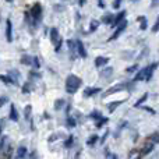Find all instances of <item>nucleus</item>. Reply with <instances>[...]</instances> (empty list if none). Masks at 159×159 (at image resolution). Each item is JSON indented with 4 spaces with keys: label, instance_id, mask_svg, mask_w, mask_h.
I'll list each match as a JSON object with an SVG mask.
<instances>
[{
    "label": "nucleus",
    "instance_id": "1",
    "mask_svg": "<svg viewBox=\"0 0 159 159\" xmlns=\"http://www.w3.org/2000/svg\"><path fill=\"white\" fill-rule=\"evenodd\" d=\"M158 66H159V63H154V64H149V66L144 67L143 70H140V71L135 74L134 81H149V80L152 78V75H154V71L157 70Z\"/></svg>",
    "mask_w": 159,
    "mask_h": 159
},
{
    "label": "nucleus",
    "instance_id": "2",
    "mask_svg": "<svg viewBox=\"0 0 159 159\" xmlns=\"http://www.w3.org/2000/svg\"><path fill=\"white\" fill-rule=\"evenodd\" d=\"M82 85V80L74 74H70L66 78V91L69 93H75Z\"/></svg>",
    "mask_w": 159,
    "mask_h": 159
},
{
    "label": "nucleus",
    "instance_id": "3",
    "mask_svg": "<svg viewBox=\"0 0 159 159\" xmlns=\"http://www.w3.org/2000/svg\"><path fill=\"white\" fill-rule=\"evenodd\" d=\"M50 41H52V43L55 45V50L59 52L61 48V43H63V39H61L60 34H59V31L56 30V28H52V30H50Z\"/></svg>",
    "mask_w": 159,
    "mask_h": 159
},
{
    "label": "nucleus",
    "instance_id": "4",
    "mask_svg": "<svg viewBox=\"0 0 159 159\" xmlns=\"http://www.w3.org/2000/svg\"><path fill=\"white\" fill-rule=\"evenodd\" d=\"M30 14H31V17H32V20H34V24H36V22L41 20V17H42V6L39 4V3H35V4L31 7Z\"/></svg>",
    "mask_w": 159,
    "mask_h": 159
},
{
    "label": "nucleus",
    "instance_id": "5",
    "mask_svg": "<svg viewBox=\"0 0 159 159\" xmlns=\"http://www.w3.org/2000/svg\"><path fill=\"white\" fill-rule=\"evenodd\" d=\"M126 28H127V21H126V20H123V21L117 25V28H116V31L113 32V35L109 38V41H115L116 38H119V36H120V34H123Z\"/></svg>",
    "mask_w": 159,
    "mask_h": 159
},
{
    "label": "nucleus",
    "instance_id": "6",
    "mask_svg": "<svg viewBox=\"0 0 159 159\" xmlns=\"http://www.w3.org/2000/svg\"><path fill=\"white\" fill-rule=\"evenodd\" d=\"M127 85H129V84H117V85H115V87L109 88V89L103 93V96H109V95H112V93H115V92H119V91L127 89Z\"/></svg>",
    "mask_w": 159,
    "mask_h": 159
},
{
    "label": "nucleus",
    "instance_id": "7",
    "mask_svg": "<svg viewBox=\"0 0 159 159\" xmlns=\"http://www.w3.org/2000/svg\"><path fill=\"white\" fill-rule=\"evenodd\" d=\"M6 39L7 42H13V24L10 20H6Z\"/></svg>",
    "mask_w": 159,
    "mask_h": 159
},
{
    "label": "nucleus",
    "instance_id": "8",
    "mask_svg": "<svg viewBox=\"0 0 159 159\" xmlns=\"http://www.w3.org/2000/svg\"><path fill=\"white\" fill-rule=\"evenodd\" d=\"M75 46H77V53H78V56L80 57H82V59H85L87 57V50H85V46H84V43H82L81 41H75Z\"/></svg>",
    "mask_w": 159,
    "mask_h": 159
},
{
    "label": "nucleus",
    "instance_id": "9",
    "mask_svg": "<svg viewBox=\"0 0 159 159\" xmlns=\"http://www.w3.org/2000/svg\"><path fill=\"white\" fill-rule=\"evenodd\" d=\"M101 92V88H92V87H87L84 89V96L85 98H91V96L96 95V93Z\"/></svg>",
    "mask_w": 159,
    "mask_h": 159
},
{
    "label": "nucleus",
    "instance_id": "10",
    "mask_svg": "<svg viewBox=\"0 0 159 159\" xmlns=\"http://www.w3.org/2000/svg\"><path fill=\"white\" fill-rule=\"evenodd\" d=\"M154 147H155V143H152L151 140H147V143H145V145H144V148H143V155H148L149 152H152L154 151Z\"/></svg>",
    "mask_w": 159,
    "mask_h": 159
},
{
    "label": "nucleus",
    "instance_id": "11",
    "mask_svg": "<svg viewBox=\"0 0 159 159\" xmlns=\"http://www.w3.org/2000/svg\"><path fill=\"white\" fill-rule=\"evenodd\" d=\"M8 119L13 120V121H18V112H17L16 105L14 103H11V106H10V115H8Z\"/></svg>",
    "mask_w": 159,
    "mask_h": 159
},
{
    "label": "nucleus",
    "instance_id": "12",
    "mask_svg": "<svg viewBox=\"0 0 159 159\" xmlns=\"http://www.w3.org/2000/svg\"><path fill=\"white\" fill-rule=\"evenodd\" d=\"M124 102H126L124 99H123V101H115V102H110V103L107 105V110H109L110 113H113L116 109H117L119 106H120V105H123Z\"/></svg>",
    "mask_w": 159,
    "mask_h": 159
},
{
    "label": "nucleus",
    "instance_id": "13",
    "mask_svg": "<svg viewBox=\"0 0 159 159\" xmlns=\"http://www.w3.org/2000/svg\"><path fill=\"white\" fill-rule=\"evenodd\" d=\"M28 155V149L25 147H18L17 148V158L18 159H25Z\"/></svg>",
    "mask_w": 159,
    "mask_h": 159
},
{
    "label": "nucleus",
    "instance_id": "14",
    "mask_svg": "<svg viewBox=\"0 0 159 159\" xmlns=\"http://www.w3.org/2000/svg\"><path fill=\"white\" fill-rule=\"evenodd\" d=\"M124 17H126V11H120V13H119L117 16L115 17V21H113L112 27H117V25L124 20Z\"/></svg>",
    "mask_w": 159,
    "mask_h": 159
},
{
    "label": "nucleus",
    "instance_id": "15",
    "mask_svg": "<svg viewBox=\"0 0 159 159\" xmlns=\"http://www.w3.org/2000/svg\"><path fill=\"white\" fill-rule=\"evenodd\" d=\"M106 63H109V57H103V56H98L95 59V66L96 67H102Z\"/></svg>",
    "mask_w": 159,
    "mask_h": 159
},
{
    "label": "nucleus",
    "instance_id": "16",
    "mask_svg": "<svg viewBox=\"0 0 159 159\" xmlns=\"http://www.w3.org/2000/svg\"><path fill=\"white\" fill-rule=\"evenodd\" d=\"M143 158V152H140L138 149H131L129 154V159H141Z\"/></svg>",
    "mask_w": 159,
    "mask_h": 159
},
{
    "label": "nucleus",
    "instance_id": "17",
    "mask_svg": "<svg viewBox=\"0 0 159 159\" xmlns=\"http://www.w3.org/2000/svg\"><path fill=\"white\" fill-rule=\"evenodd\" d=\"M113 21H115V16L113 14H105L103 17H102V22H105V24H109V25H112L113 24Z\"/></svg>",
    "mask_w": 159,
    "mask_h": 159
},
{
    "label": "nucleus",
    "instance_id": "18",
    "mask_svg": "<svg viewBox=\"0 0 159 159\" xmlns=\"http://www.w3.org/2000/svg\"><path fill=\"white\" fill-rule=\"evenodd\" d=\"M113 74V69L112 67H106L105 70H102L101 73V78H110Z\"/></svg>",
    "mask_w": 159,
    "mask_h": 159
},
{
    "label": "nucleus",
    "instance_id": "19",
    "mask_svg": "<svg viewBox=\"0 0 159 159\" xmlns=\"http://www.w3.org/2000/svg\"><path fill=\"white\" fill-rule=\"evenodd\" d=\"M138 21H140V30H147V27H148V22H147V17H144V16H140L138 17Z\"/></svg>",
    "mask_w": 159,
    "mask_h": 159
},
{
    "label": "nucleus",
    "instance_id": "20",
    "mask_svg": "<svg viewBox=\"0 0 159 159\" xmlns=\"http://www.w3.org/2000/svg\"><path fill=\"white\" fill-rule=\"evenodd\" d=\"M0 81H3L4 84H8V85H11V84H14V81H13V78L10 77V74H4V75H0Z\"/></svg>",
    "mask_w": 159,
    "mask_h": 159
},
{
    "label": "nucleus",
    "instance_id": "21",
    "mask_svg": "<svg viewBox=\"0 0 159 159\" xmlns=\"http://www.w3.org/2000/svg\"><path fill=\"white\" fill-rule=\"evenodd\" d=\"M32 60H34V57H31V56H28V55H24L21 57V63L25 64V66H31V64H32Z\"/></svg>",
    "mask_w": 159,
    "mask_h": 159
},
{
    "label": "nucleus",
    "instance_id": "22",
    "mask_svg": "<svg viewBox=\"0 0 159 159\" xmlns=\"http://www.w3.org/2000/svg\"><path fill=\"white\" fill-rule=\"evenodd\" d=\"M8 74H10V77L13 78L14 84H18V80H20V74H18V71H17V70H10V71H8Z\"/></svg>",
    "mask_w": 159,
    "mask_h": 159
},
{
    "label": "nucleus",
    "instance_id": "23",
    "mask_svg": "<svg viewBox=\"0 0 159 159\" xmlns=\"http://www.w3.org/2000/svg\"><path fill=\"white\" fill-rule=\"evenodd\" d=\"M147 99H148V93L145 92V93H144V95L141 96V98L138 99V101H137V102H135V103H134V107H141V105H143L144 102L147 101Z\"/></svg>",
    "mask_w": 159,
    "mask_h": 159
},
{
    "label": "nucleus",
    "instance_id": "24",
    "mask_svg": "<svg viewBox=\"0 0 159 159\" xmlns=\"http://www.w3.org/2000/svg\"><path fill=\"white\" fill-rule=\"evenodd\" d=\"M24 115H25V119H27V120H31V115H32V106H31V105H27V106H25Z\"/></svg>",
    "mask_w": 159,
    "mask_h": 159
},
{
    "label": "nucleus",
    "instance_id": "25",
    "mask_svg": "<svg viewBox=\"0 0 159 159\" xmlns=\"http://www.w3.org/2000/svg\"><path fill=\"white\" fill-rule=\"evenodd\" d=\"M107 121H109V119H107V117H103V116H101V117L96 120V127H98V129H101V127L103 126V124H106Z\"/></svg>",
    "mask_w": 159,
    "mask_h": 159
},
{
    "label": "nucleus",
    "instance_id": "26",
    "mask_svg": "<svg viewBox=\"0 0 159 159\" xmlns=\"http://www.w3.org/2000/svg\"><path fill=\"white\" fill-rule=\"evenodd\" d=\"M67 45H69V49H70V52H71V55H74L75 52H77V46H75V41H67Z\"/></svg>",
    "mask_w": 159,
    "mask_h": 159
},
{
    "label": "nucleus",
    "instance_id": "27",
    "mask_svg": "<svg viewBox=\"0 0 159 159\" xmlns=\"http://www.w3.org/2000/svg\"><path fill=\"white\" fill-rule=\"evenodd\" d=\"M96 141H99V137L96 134H93V135H91L89 138H88V141H87V144L89 147H92V145H95L96 144Z\"/></svg>",
    "mask_w": 159,
    "mask_h": 159
},
{
    "label": "nucleus",
    "instance_id": "28",
    "mask_svg": "<svg viewBox=\"0 0 159 159\" xmlns=\"http://www.w3.org/2000/svg\"><path fill=\"white\" fill-rule=\"evenodd\" d=\"M64 105H66V101H64V99H57V101L55 102V109L56 110H60Z\"/></svg>",
    "mask_w": 159,
    "mask_h": 159
},
{
    "label": "nucleus",
    "instance_id": "29",
    "mask_svg": "<svg viewBox=\"0 0 159 159\" xmlns=\"http://www.w3.org/2000/svg\"><path fill=\"white\" fill-rule=\"evenodd\" d=\"M6 143H7V137H0V155L2 152H4V147H6Z\"/></svg>",
    "mask_w": 159,
    "mask_h": 159
},
{
    "label": "nucleus",
    "instance_id": "30",
    "mask_svg": "<svg viewBox=\"0 0 159 159\" xmlns=\"http://www.w3.org/2000/svg\"><path fill=\"white\" fill-rule=\"evenodd\" d=\"M98 27H99V21H98V20H92V21H91L89 31H91V32H93V31L98 30Z\"/></svg>",
    "mask_w": 159,
    "mask_h": 159
},
{
    "label": "nucleus",
    "instance_id": "31",
    "mask_svg": "<svg viewBox=\"0 0 159 159\" xmlns=\"http://www.w3.org/2000/svg\"><path fill=\"white\" fill-rule=\"evenodd\" d=\"M73 144H74V137H73V135H69L66 143H64V147H66V148H70V147H73Z\"/></svg>",
    "mask_w": 159,
    "mask_h": 159
},
{
    "label": "nucleus",
    "instance_id": "32",
    "mask_svg": "<svg viewBox=\"0 0 159 159\" xmlns=\"http://www.w3.org/2000/svg\"><path fill=\"white\" fill-rule=\"evenodd\" d=\"M75 124H77L75 119L71 117V116H69V117H67V126H69V127H75Z\"/></svg>",
    "mask_w": 159,
    "mask_h": 159
},
{
    "label": "nucleus",
    "instance_id": "33",
    "mask_svg": "<svg viewBox=\"0 0 159 159\" xmlns=\"http://www.w3.org/2000/svg\"><path fill=\"white\" fill-rule=\"evenodd\" d=\"M101 116H102V115H101V112H99V110H93V112L89 115V117H91V119H93V120H98V119L101 117Z\"/></svg>",
    "mask_w": 159,
    "mask_h": 159
},
{
    "label": "nucleus",
    "instance_id": "34",
    "mask_svg": "<svg viewBox=\"0 0 159 159\" xmlns=\"http://www.w3.org/2000/svg\"><path fill=\"white\" fill-rule=\"evenodd\" d=\"M148 140H151L152 143H155V144H158L159 143V133H154V134L151 135V137L148 138Z\"/></svg>",
    "mask_w": 159,
    "mask_h": 159
},
{
    "label": "nucleus",
    "instance_id": "35",
    "mask_svg": "<svg viewBox=\"0 0 159 159\" xmlns=\"http://www.w3.org/2000/svg\"><path fill=\"white\" fill-rule=\"evenodd\" d=\"M28 92H31V84L30 82H25L22 85V93H28Z\"/></svg>",
    "mask_w": 159,
    "mask_h": 159
},
{
    "label": "nucleus",
    "instance_id": "36",
    "mask_svg": "<svg viewBox=\"0 0 159 159\" xmlns=\"http://www.w3.org/2000/svg\"><path fill=\"white\" fill-rule=\"evenodd\" d=\"M7 102H8V98H7V96H0V107L4 106Z\"/></svg>",
    "mask_w": 159,
    "mask_h": 159
},
{
    "label": "nucleus",
    "instance_id": "37",
    "mask_svg": "<svg viewBox=\"0 0 159 159\" xmlns=\"http://www.w3.org/2000/svg\"><path fill=\"white\" fill-rule=\"evenodd\" d=\"M137 69H138V66H137V64H134V66H130V67H127V69H126V71H127V73H134Z\"/></svg>",
    "mask_w": 159,
    "mask_h": 159
},
{
    "label": "nucleus",
    "instance_id": "38",
    "mask_svg": "<svg viewBox=\"0 0 159 159\" xmlns=\"http://www.w3.org/2000/svg\"><path fill=\"white\" fill-rule=\"evenodd\" d=\"M32 64L35 66V69H39V67H41V63H39V59H38V57H34Z\"/></svg>",
    "mask_w": 159,
    "mask_h": 159
},
{
    "label": "nucleus",
    "instance_id": "39",
    "mask_svg": "<svg viewBox=\"0 0 159 159\" xmlns=\"http://www.w3.org/2000/svg\"><path fill=\"white\" fill-rule=\"evenodd\" d=\"M159 31V16H158V20H157V22H155V25L152 27V32H158Z\"/></svg>",
    "mask_w": 159,
    "mask_h": 159
},
{
    "label": "nucleus",
    "instance_id": "40",
    "mask_svg": "<svg viewBox=\"0 0 159 159\" xmlns=\"http://www.w3.org/2000/svg\"><path fill=\"white\" fill-rule=\"evenodd\" d=\"M121 2H123V0H115V2H113V8H120Z\"/></svg>",
    "mask_w": 159,
    "mask_h": 159
},
{
    "label": "nucleus",
    "instance_id": "41",
    "mask_svg": "<svg viewBox=\"0 0 159 159\" xmlns=\"http://www.w3.org/2000/svg\"><path fill=\"white\" fill-rule=\"evenodd\" d=\"M3 129H4V120H2V121H0V137H2Z\"/></svg>",
    "mask_w": 159,
    "mask_h": 159
},
{
    "label": "nucleus",
    "instance_id": "42",
    "mask_svg": "<svg viewBox=\"0 0 159 159\" xmlns=\"http://www.w3.org/2000/svg\"><path fill=\"white\" fill-rule=\"evenodd\" d=\"M159 4V0H152V7H155V6H158Z\"/></svg>",
    "mask_w": 159,
    "mask_h": 159
},
{
    "label": "nucleus",
    "instance_id": "43",
    "mask_svg": "<svg viewBox=\"0 0 159 159\" xmlns=\"http://www.w3.org/2000/svg\"><path fill=\"white\" fill-rule=\"evenodd\" d=\"M99 7H101V8H103V7H105V3H103V0H99Z\"/></svg>",
    "mask_w": 159,
    "mask_h": 159
},
{
    "label": "nucleus",
    "instance_id": "44",
    "mask_svg": "<svg viewBox=\"0 0 159 159\" xmlns=\"http://www.w3.org/2000/svg\"><path fill=\"white\" fill-rule=\"evenodd\" d=\"M85 3H87V0H78V4L80 6H84Z\"/></svg>",
    "mask_w": 159,
    "mask_h": 159
},
{
    "label": "nucleus",
    "instance_id": "45",
    "mask_svg": "<svg viewBox=\"0 0 159 159\" xmlns=\"http://www.w3.org/2000/svg\"><path fill=\"white\" fill-rule=\"evenodd\" d=\"M110 159H119L117 155H110Z\"/></svg>",
    "mask_w": 159,
    "mask_h": 159
},
{
    "label": "nucleus",
    "instance_id": "46",
    "mask_svg": "<svg viewBox=\"0 0 159 159\" xmlns=\"http://www.w3.org/2000/svg\"><path fill=\"white\" fill-rule=\"evenodd\" d=\"M6 2H7V3H13L14 0H6Z\"/></svg>",
    "mask_w": 159,
    "mask_h": 159
},
{
    "label": "nucleus",
    "instance_id": "47",
    "mask_svg": "<svg viewBox=\"0 0 159 159\" xmlns=\"http://www.w3.org/2000/svg\"><path fill=\"white\" fill-rule=\"evenodd\" d=\"M131 2H138V0H131Z\"/></svg>",
    "mask_w": 159,
    "mask_h": 159
},
{
    "label": "nucleus",
    "instance_id": "48",
    "mask_svg": "<svg viewBox=\"0 0 159 159\" xmlns=\"http://www.w3.org/2000/svg\"><path fill=\"white\" fill-rule=\"evenodd\" d=\"M17 159H18V158H17Z\"/></svg>",
    "mask_w": 159,
    "mask_h": 159
}]
</instances>
